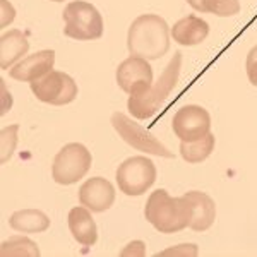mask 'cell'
Segmentation results:
<instances>
[{"instance_id": "obj_7", "label": "cell", "mask_w": 257, "mask_h": 257, "mask_svg": "<svg viewBox=\"0 0 257 257\" xmlns=\"http://www.w3.org/2000/svg\"><path fill=\"white\" fill-rule=\"evenodd\" d=\"M111 125L118 132L120 138L127 144H131L132 148L148 153V155L161 156V158H173V153L168 151V148L165 144H161V141H158L151 132L141 127L139 123H136L134 120L128 118L122 111H115L111 115Z\"/></svg>"}, {"instance_id": "obj_18", "label": "cell", "mask_w": 257, "mask_h": 257, "mask_svg": "<svg viewBox=\"0 0 257 257\" xmlns=\"http://www.w3.org/2000/svg\"><path fill=\"white\" fill-rule=\"evenodd\" d=\"M214 144H216V138L209 132L206 138L194 141V143H180V155L190 165L202 163L213 153Z\"/></svg>"}, {"instance_id": "obj_16", "label": "cell", "mask_w": 257, "mask_h": 257, "mask_svg": "<svg viewBox=\"0 0 257 257\" xmlns=\"http://www.w3.org/2000/svg\"><path fill=\"white\" fill-rule=\"evenodd\" d=\"M30 50V41L26 35L19 30H11L4 33L0 38V65L4 70L14 67L18 62L23 60V57Z\"/></svg>"}, {"instance_id": "obj_27", "label": "cell", "mask_w": 257, "mask_h": 257, "mask_svg": "<svg viewBox=\"0 0 257 257\" xmlns=\"http://www.w3.org/2000/svg\"><path fill=\"white\" fill-rule=\"evenodd\" d=\"M187 4L192 9H196L197 12L201 11V4H202V0H187Z\"/></svg>"}, {"instance_id": "obj_22", "label": "cell", "mask_w": 257, "mask_h": 257, "mask_svg": "<svg viewBox=\"0 0 257 257\" xmlns=\"http://www.w3.org/2000/svg\"><path fill=\"white\" fill-rule=\"evenodd\" d=\"M199 254V248L196 243H180V245L175 247H168L165 250L158 252V257H196Z\"/></svg>"}, {"instance_id": "obj_15", "label": "cell", "mask_w": 257, "mask_h": 257, "mask_svg": "<svg viewBox=\"0 0 257 257\" xmlns=\"http://www.w3.org/2000/svg\"><path fill=\"white\" fill-rule=\"evenodd\" d=\"M69 230L76 242H79L84 247H93L98 240V228L93 219L91 209L84 208V206H77L69 211Z\"/></svg>"}, {"instance_id": "obj_19", "label": "cell", "mask_w": 257, "mask_h": 257, "mask_svg": "<svg viewBox=\"0 0 257 257\" xmlns=\"http://www.w3.org/2000/svg\"><path fill=\"white\" fill-rule=\"evenodd\" d=\"M0 254L2 257H38L40 247L31 238L24 237V235H16V237L4 240Z\"/></svg>"}, {"instance_id": "obj_20", "label": "cell", "mask_w": 257, "mask_h": 257, "mask_svg": "<svg viewBox=\"0 0 257 257\" xmlns=\"http://www.w3.org/2000/svg\"><path fill=\"white\" fill-rule=\"evenodd\" d=\"M199 12L214 14L219 18H230L240 12V2L238 0H202Z\"/></svg>"}, {"instance_id": "obj_21", "label": "cell", "mask_w": 257, "mask_h": 257, "mask_svg": "<svg viewBox=\"0 0 257 257\" xmlns=\"http://www.w3.org/2000/svg\"><path fill=\"white\" fill-rule=\"evenodd\" d=\"M18 132H19V125H9L4 127L2 132H0V149H2V156H0V161L2 163H7L12 155L16 151V146H18Z\"/></svg>"}, {"instance_id": "obj_12", "label": "cell", "mask_w": 257, "mask_h": 257, "mask_svg": "<svg viewBox=\"0 0 257 257\" xmlns=\"http://www.w3.org/2000/svg\"><path fill=\"white\" fill-rule=\"evenodd\" d=\"M53 64H55V52L53 50H41V52H36L18 62L14 67L9 69V72L12 79L16 81L33 82L52 72Z\"/></svg>"}, {"instance_id": "obj_2", "label": "cell", "mask_w": 257, "mask_h": 257, "mask_svg": "<svg viewBox=\"0 0 257 257\" xmlns=\"http://www.w3.org/2000/svg\"><path fill=\"white\" fill-rule=\"evenodd\" d=\"M144 216L160 233H177L189 226L190 206L184 196L172 197L165 189H158L149 196Z\"/></svg>"}, {"instance_id": "obj_4", "label": "cell", "mask_w": 257, "mask_h": 257, "mask_svg": "<svg viewBox=\"0 0 257 257\" xmlns=\"http://www.w3.org/2000/svg\"><path fill=\"white\" fill-rule=\"evenodd\" d=\"M64 35L72 40L91 41L103 36V18L93 4L74 0L64 9Z\"/></svg>"}, {"instance_id": "obj_23", "label": "cell", "mask_w": 257, "mask_h": 257, "mask_svg": "<svg viewBox=\"0 0 257 257\" xmlns=\"http://www.w3.org/2000/svg\"><path fill=\"white\" fill-rule=\"evenodd\" d=\"M245 69H247V77H248V81H250V84L257 86V45L252 47L250 52H248Z\"/></svg>"}, {"instance_id": "obj_3", "label": "cell", "mask_w": 257, "mask_h": 257, "mask_svg": "<svg viewBox=\"0 0 257 257\" xmlns=\"http://www.w3.org/2000/svg\"><path fill=\"white\" fill-rule=\"evenodd\" d=\"M180 69L182 53L177 52L167 65V69L163 70V74L160 76V79L153 82L151 88L141 94H136V96H128L127 106L132 117L138 120H146L158 113L170 98V93L177 86V81L180 77Z\"/></svg>"}, {"instance_id": "obj_5", "label": "cell", "mask_w": 257, "mask_h": 257, "mask_svg": "<svg viewBox=\"0 0 257 257\" xmlns=\"http://www.w3.org/2000/svg\"><path fill=\"white\" fill-rule=\"evenodd\" d=\"M93 156L81 143L65 144L55 155L52 165V177L60 185H72L89 172Z\"/></svg>"}, {"instance_id": "obj_24", "label": "cell", "mask_w": 257, "mask_h": 257, "mask_svg": "<svg viewBox=\"0 0 257 257\" xmlns=\"http://www.w3.org/2000/svg\"><path fill=\"white\" fill-rule=\"evenodd\" d=\"M122 257H143L146 255V243L143 240H134V242L127 243L125 247L120 250Z\"/></svg>"}, {"instance_id": "obj_28", "label": "cell", "mask_w": 257, "mask_h": 257, "mask_svg": "<svg viewBox=\"0 0 257 257\" xmlns=\"http://www.w3.org/2000/svg\"><path fill=\"white\" fill-rule=\"evenodd\" d=\"M52 2H64V0H52Z\"/></svg>"}, {"instance_id": "obj_10", "label": "cell", "mask_w": 257, "mask_h": 257, "mask_svg": "<svg viewBox=\"0 0 257 257\" xmlns=\"http://www.w3.org/2000/svg\"><path fill=\"white\" fill-rule=\"evenodd\" d=\"M153 69L149 60L131 55L117 67V84L128 96H136L153 86Z\"/></svg>"}, {"instance_id": "obj_25", "label": "cell", "mask_w": 257, "mask_h": 257, "mask_svg": "<svg viewBox=\"0 0 257 257\" xmlns=\"http://www.w3.org/2000/svg\"><path fill=\"white\" fill-rule=\"evenodd\" d=\"M0 26L7 28L16 19V9L9 0H0Z\"/></svg>"}, {"instance_id": "obj_14", "label": "cell", "mask_w": 257, "mask_h": 257, "mask_svg": "<svg viewBox=\"0 0 257 257\" xmlns=\"http://www.w3.org/2000/svg\"><path fill=\"white\" fill-rule=\"evenodd\" d=\"M170 33L182 47H196L208 38L209 24L199 16H185L170 28Z\"/></svg>"}, {"instance_id": "obj_26", "label": "cell", "mask_w": 257, "mask_h": 257, "mask_svg": "<svg viewBox=\"0 0 257 257\" xmlns=\"http://www.w3.org/2000/svg\"><path fill=\"white\" fill-rule=\"evenodd\" d=\"M0 91H2V106H0V113L6 115L7 111L12 108V94L7 91V86H6V81H0Z\"/></svg>"}, {"instance_id": "obj_11", "label": "cell", "mask_w": 257, "mask_h": 257, "mask_svg": "<svg viewBox=\"0 0 257 257\" xmlns=\"http://www.w3.org/2000/svg\"><path fill=\"white\" fill-rule=\"evenodd\" d=\"M79 202L93 213H103L115 202V187L103 177L88 178L79 189Z\"/></svg>"}, {"instance_id": "obj_17", "label": "cell", "mask_w": 257, "mask_h": 257, "mask_svg": "<svg viewBox=\"0 0 257 257\" xmlns=\"http://www.w3.org/2000/svg\"><path fill=\"white\" fill-rule=\"evenodd\" d=\"M9 225L19 233H41L50 228V219L40 209H21L11 214Z\"/></svg>"}, {"instance_id": "obj_8", "label": "cell", "mask_w": 257, "mask_h": 257, "mask_svg": "<svg viewBox=\"0 0 257 257\" xmlns=\"http://www.w3.org/2000/svg\"><path fill=\"white\" fill-rule=\"evenodd\" d=\"M31 91L40 101L48 103L53 106L69 105L77 98V84L69 74L60 70H52L47 76H43L38 81L30 82Z\"/></svg>"}, {"instance_id": "obj_9", "label": "cell", "mask_w": 257, "mask_h": 257, "mask_svg": "<svg viewBox=\"0 0 257 257\" xmlns=\"http://www.w3.org/2000/svg\"><path fill=\"white\" fill-rule=\"evenodd\" d=\"M172 127L180 143H194L211 132V115L204 106L185 105L175 113Z\"/></svg>"}, {"instance_id": "obj_1", "label": "cell", "mask_w": 257, "mask_h": 257, "mask_svg": "<svg viewBox=\"0 0 257 257\" xmlns=\"http://www.w3.org/2000/svg\"><path fill=\"white\" fill-rule=\"evenodd\" d=\"M170 28L158 14H143L131 24L127 33V47L131 55L156 60L170 48Z\"/></svg>"}, {"instance_id": "obj_6", "label": "cell", "mask_w": 257, "mask_h": 257, "mask_svg": "<svg viewBox=\"0 0 257 257\" xmlns=\"http://www.w3.org/2000/svg\"><path fill=\"white\" fill-rule=\"evenodd\" d=\"M117 185L125 196H143L156 182V167L148 156H131L117 168Z\"/></svg>"}, {"instance_id": "obj_13", "label": "cell", "mask_w": 257, "mask_h": 257, "mask_svg": "<svg viewBox=\"0 0 257 257\" xmlns=\"http://www.w3.org/2000/svg\"><path fill=\"white\" fill-rule=\"evenodd\" d=\"M190 206V223L189 228L194 231H206L216 219V204L208 194L199 192V190H190L184 194Z\"/></svg>"}]
</instances>
